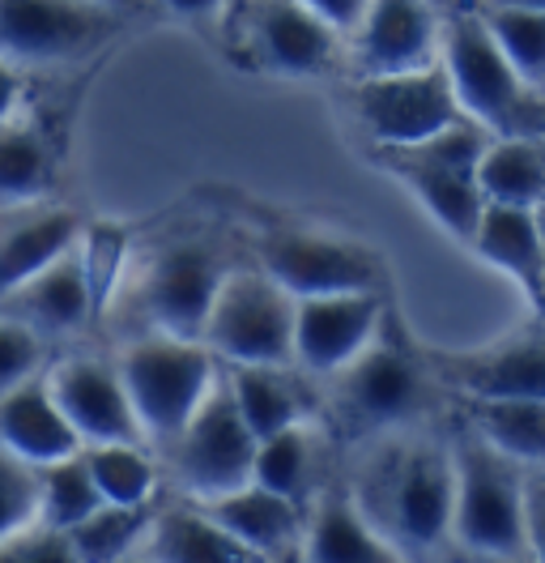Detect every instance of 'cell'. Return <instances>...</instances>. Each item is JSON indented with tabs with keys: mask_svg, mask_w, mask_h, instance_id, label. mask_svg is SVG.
Wrapping results in <instances>:
<instances>
[{
	"mask_svg": "<svg viewBox=\"0 0 545 563\" xmlns=\"http://www.w3.org/2000/svg\"><path fill=\"white\" fill-rule=\"evenodd\" d=\"M422 358L440 388L456 397H545V324L474 351H431Z\"/></svg>",
	"mask_w": 545,
	"mask_h": 563,
	"instance_id": "obj_13",
	"label": "cell"
},
{
	"mask_svg": "<svg viewBox=\"0 0 545 563\" xmlns=\"http://www.w3.org/2000/svg\"><path fill=\"white\" fill-rule=\"evenodd\" d=\"M235 265L213 240H175L167 244L136 282V312L145 329L175 338H204L209 308Z\"/></svg>",
	"mask_w": 545,
	"mask_h": 563,
	"instance_id": "obj_9",
	"label": "cell"
},
{
	"mask_svg": "<svg viewBox=\"0 0 545 563\" xmlns=\"http://www.w3.org/2000/svg\"><path fill=\"white\" fill-rule=\"evenodd\" d=\"M524 533H529V555L545 560V470L524 465Z\"/></svg>",
	"mask_w": 545,
	"mask_h": 563,
	"instance_id": "obj_36",
	"label": "cell"
},
{
	"mask_svg": "<svg viewBox=\"0 0 545 563\" xmlns=\"http://www.w3.org/2000/svg\"><path fill=\"white\" fill-rule=\"evenodd\" d=\"M252 483L303 504L311 483H315V435H311V422L303 419L294 422V427H281V431H272V435H265L256 444Z\"/></svg>",
	"mask_w": 545,
	"mask_h": 563,
	"instance_id": "obj_32",
	"label": "cell"
},
{
	"mask_svg": "<svg viewBox=\"0 0 545 563\" xmlns=\"http://www.w3.org/2000/svg\"><path fill=\"white\" fill-rule=\"evenodd\" d=\"M213 512V521L235 533L238 542L256 555H303V529L307 512L299 499L281 492H269L260 483H243L238 492H226L218 499H201Z\"/></svg>",
	"mask_w": 545,
	"mask_h": 563,
	"instance_id": "obj_20",
	"label": "cell"
},
{
	"mask_svg": "<svg viewBox=\"0 0 545 563\" xmlns=\"http://www.w3.org/2000/svg\"><path fill=\"white\" fill-rule=\"evenodd\" d=\"M43 376L65 419L73 422V431L81 435V444L145 440L120 363H107L99 354H68L60 363H52Z\"/></svg>",
	"mask_w": 545,
	"mask_h": 563,
	"instance_id": "obj_15",
	"label": "cell"
},
{
	"mask_svg": "<svg viewBox=\"0 0 545 563\" xmlns=\"http://www.w3.org/2000/svg\"><path fill=\"white\" fill-rule=\"evenodd\" d=\"M456 499H452V538L490 560H529L524 533V461L499 453L481 435L465 431L452 444Z\"/></svg>",
	"mask_w": 545,
	"mask_h": 563,
	"instance_id": "obj_5",
	"label": "cell"
},
{
	"mask_svg": "<svg viewBox=\"0 0 545 563\" xmlns=\"http://www.w3.org/2000/svg\"><path fill=\"white\" fill-rule=\"evenodd\" d=\"M238 9V47L256 69L277 77H320L337 60L341 35L303 0H231Z\"/></svg>",
	"mask_w": 545,
	"mask_h": 563,
	"instance_id": "obj_12",
	"label": "cell"
},
{
	"mask_svg": "<svg viewBox=\"0 0 545 563\" xmlns=\"http://www.w3.org/2000/svg\"><path fill=\"white\" fill-rule=\"evenodd\" d=\"M345 38L358 77L422 69L440 60L443 22L435 13V0H367L363 22Z\"/></svg>",
	"mask_w": 545,
	"mask_h": 563,
	"instance_id": "obj_17",
	"label": "cell"
},
{
	"mask_svg": "<svg viewBox=\"0 0 545 563\" xmlns=\"http://www.w3.org/2000/svg\"><path fill=\"white\" fill-rule=\"evenodd\" d=\"M477 13L486 18L494 43L503 47L515 73L545 95V9L533 4H499V0H474Z\"/></svg>",
	"mask_w": 545,
	"mask_h": 563,
	"instance_id": "obj_31",
	"label": "cell"
},
{
	"mask_svg": "<svg viewBox=\"0 0 545 563\" xmlns=\"http://www.w3.org/2000/svg\"><path fill=\"white\" fill-rule=\"evenodd\" d=\"M0 444L31 465H52L81 449V435L52 397L47 376H26L22 385L0 393Z\"/></svg>",
	"mask_w": 545,
	"mask_h": 563,
	"instance_id": "obj_21",
	"label": "cell"
},
{
	"mask_svg": "<svg viewBox=\"0 0 545 563\" xmlns=\"http://www.w3.org/2000/svg\"><path fill=\"white\" fill-rule=\"evenodd\" d=\"M145 560H179V563H197V560H252V551L238 542L235 533L213 521V512L204 508L201 499H188V504H175L167 512H154L149 533L141 542Z\"/></svg>",
	"mask_w": 545,
	"mask_h": 563,
	"instance_id": "obj_25",
	"label": "cell"
},
{
	"mask_svg": "<svg viewBox=\"0 0 545 563\" xmlns=\"http://www.w3.org/2000/svg\"><path fill=\"white\" fill-rule=\"evenodd\" d=\"M26 103V65L0 52V124L13 120Z\"/></svg>",
	"mask_w": 545,
	"mask_h": 563,
	"instance_id": "obj_37",
	"label": "cell"
},
{
	"mask_svg": "<svg viewBox=\"0 0 545 563\" xmlns=\"http://www.w3.org/2000/svg\"><path fill=\"white\" fill-rule=\"evenodd\" d=\"M375 163L397 176L409 192L418 197V206L440 222L456 244H474L481 213H486V192L477 184V172L456 167L452 158H443L440 150H431L426 141H409V145H375Z\"/></svg>",
	"mask_w": 545,
	"mask_h": 563,
	"instance_id": "obj_16",
	"label": "cell"
},
{
	"mask_svg": "<svg viewBox=\"0 0 545 563\" xmlns=\"http://www.w3.org/2000/svg\"><path fill=\"white\" fill-rule=\"evenodd\" d=\"M499 4H533V9H545V0H499Z\"/></svg>",
	"mask_w": 545,
	"mask_h": 563,
	"instance_id": "obj_40",
	"label": "cell"
},
{
	"mask_svg": "<svg viewBox=\"0 0 545 563\" xmlns=\"http://www.w3.org/2000/svg\"><path fill=\"white\" fill-rule=\"evenodd\" d=\"M294 312L299 299L256 269H231L209 320H204V346L222 363H294Z\"/></svg>",
	"mask_w": 545,
	"mask_h": 563,
	"instance_id": "obj_6",
	"label": "cell"
},
{
	"mask_svg": "<svg viewBox=\"0 0 545 563\" xmlns=\"http://www.w3.org/2000/svg\"><path fill=\"white\" fill-rule=\"evenodd\" d=\"M149 521H154V504H107L102 499L86 521L68 529L73 560H129L141 551Z\"/></svg>",
	"mask_w": 545,
	"mask_h": 563,
	"instance_id": "obj_29",
	"label": "cell"
},
{
	"mask_svg": "<svg viewBox=\"0 0 545 563\" xmlns=\"http://www.w3.org/2000/svg\"><path fill=\"white\" fill-rule=\"evenodd\" d=\"M537 213H542V231H545V201H542V206H537Z\"/></svg>",
	"mask_w": 545,
	"mask_h": 563,
	"instance_id": "obj_42",
	"label": "cell"
},
{
	"mask_svg": "<svg viewBox=\"0 0 545 563\" xmlns=\"http://www.w3.org/2000/svg\"><path fill=\"white\" fill-rule=\"evenodd\" d=\"M499 274H508L520 295L529 299V308L545 317V231L542 213L529 206H494L486 201L481 227H477L474 244H469Z\"/></svg>",
	"mask_w": 545,
	"mask_h": 563,
	"instance_id": "obj_19",
	"label": "cell"
},
{
	"mask_svg": "<svg viewBox=\"0 0 545 563\" xmlns=\"http://www.w3.org/2000/svg\"><path fill=\"white\" fill-rule=\"evenodd\" d=\"M477 184H481L486 201H494V206L537 210L545 201L542 137H494L477 167Z\"/></svg>",
	"mask_w": 545,
	"mask_h": 563,
	"instance_id": "obj_28",
	"label": "cell"
},
{
	"mask_svg": "<svg viewBox=\"0 0 545 563\" xmlns=\"http://www.w3.org/2000/svg\"><path fill=\"white\" fill-rule=\"evenodd\" d=\"M115 363L129 385L145 440L163 449L188 427V419L201 410L209 388L222 376V358L201 338H175L158 329H145L141 338H133Z\"/></svg>",
	"mask_w": 545,
	"mask_h": 563,
	"instance_id": "obj_4",
	"label": "cell"
},
{
	"mask_svg": "<svg viewBox=\"0 0 545 563\" xmlns=\"http://www.w3.org/2000/svg\"><path fill=\"white\" fill-rule=\"evenodd\" d=\"M383 320V290L307 295L294 312V363L311 376H333L371 346Z\"/></svg>",
	"mask_w": 545,
	"mask_h": 563,
	"instance_id": "obj_14",
	"label": "cell"
},
{
	"mask_svg": "<svg viewBox=\"0 0 545 563\" xmlns=\"http://www.w3.org/2000/svg\"><path fill=\"white\" fill-rule=\"evenodd\" d=\"M0 312L22 320L43 342L47 338H73V333H81L90 320L99 317L94 286H90L86 256H81V240L68 247L65 256H56L47 269H38L22 286H13L0 299Z\"/></svg>",
	"mask_w": 545,
	"mask_h": 563,
	"instance_id": "obj_18",
	"label": "cell"
},
{
	"mask_svg": "<svg viewBox=\"0 0 545 563\" xmlns=\"http://www.w3.org/2000/svg\"><path fill=\"white\" fill-rule=\"evenodd\" d=\"M333 380V419L345 435H379L418 422L431 410L435 376L422 358V346H409L405 338L383 320L375 342L358 358H349Z\"/></svg>",
	"mask_w": 545,
	"mask_h": 563,
	"instance_id": "obj_3",
	"label": "cell"
},
{
	"mask_svg": "<svg viewBox=\"0 0 545 563\" xmlns=\"http://www.w3.org/2000/svg\"><path fill=\"white\" fill-rule=\"evenodd\" d=\"M38 521V465L0 444V547Z\"/></svg>",
	"mask_w": 545,
	"mask_h": 563,
	"instance_id": "obj_34",
	"label": "cell"
},
{
	"mask_svg": "<svg viewBox=\"0 0 545 563\" xmlns=\"http://www.w3.org/2000/svg\"><path fill=\"white\" fill-rule=\"evenodd\" d=\"M60 172V150L43 120L13 115L0 124V206H38L47 201Z\"/></svg>",
	"mask_w": 545,
	"mask_h": 563,
	"instance_id": "obj_23",
	"label": "cell"
},
{
	"mask_svg": "<svg viewBox=\"0 0 545 563\" xmlns=\"http://www.w3.org/2000/svg\"><path fill=\"white\" fill-rule=\"evenodd\" d=\"M94 487L107 504H154L158 465L145 453V440H111V444H81Z\"/></svg>",
	"mask_w": 545,
	"mask_h": 563,
	"instance_id": "obj_30",
	"label": "cell"
},
{
	"mask_svg": "<svg viewBox=\"0 0 545 563\" xmlns=\"http://www.w3.org/2000/svg\"><path fill=\"white\" fill-rule=\"evenodd\" d=\"M303 555L320 563H367L397 560L392 542L371 526L358 495L329 492L315 499L303 529Z\"/></svg>",
	"mask_w": 545,
	"mask_h": 563,
	"instance_id": "obj_24",
	"label": "cell"
},
{
	"mask_svg": "<svg viewBox=\"0 0 545 563\" xmlns=\"http://www.w3.org/2000/svg\"><path fill=\"white\" fill-rule=\"evenodd\" d=\"M99 504L102 495L94 487V474H90L81 449L73 457L38 465V521H47V526L68 533L77 521H86Z\"/></svg>",
	"mask_w": 545,
	"mask_h": 563,
	"instance_id": "obj_33",
	"label": "cell"
},
{
	"mask_svg": "<svg viewBox=\"0 0 545 563\" xmlns=\"http://www.w3.org/2000/svg\"><path fill=\"white\" fill-rule=\"evenodd\" d=\"M542 150H545V133H542Z\"/></svg>",
	"mask_w": 545,
	"mask_h": 563,
	"instance_id": "obj_43",
	"label": "cell"
},
{
	"mask_svg": "<svg viewBox=\"0 0 545 563\" xmlns=\"http://www.w3.org/2000/svg\"><path fill=\"white\" fill-rule=\"evenodd\" d=\"M443 69L452 77L456 103L494 137H542L545 95H537L503 56L486 18L474 9H452L443 18Z\"/></svg>",
	"mask_w": 545,
	"mask_h": 563,
	"instance_id": "obj_2",
	"label": "cell"
},
{
	"mask_svg": "<svg viewBox=\"0 0 545 563\" xmlns=\"http://www.w3.org/2000/svg\"><path fill=\"white\" fill-rule=\"evenodd\" d=\"M349 103L371 145L426 141L465 115L443 60L401 73H363L349 90Z\"/></svg>",
	"mask_w": 545,
	"mask_h": 563,
	"instance_id": "obj_10",
	"label": "cell"
},
{
	"mask_svg": "<svg viewBox=\"0 0 545 563\" xmlns=\"http://www.w3.org/2000/svg\"><path fill=\"white\" fill-rule=\"evenodd\" d=\"M235 401L256 440L307 419V393L294 380V363H222Z\"/></svg>",
	"mask_w": 545,
	"mask_h": 563,
	"instance_id": "obj_26",
	"label": "cell"
},
{
	"mask_svg": "<svg viewBox=\"0 0 545 563\" xmlns=\"http://www.w3.org/2000/svg\"><path fill=\"white\" fill-rule=\"evenodd\" d=\"M38 363H43V338L26 329L22 320L0 312V393H9L26 376H34Z\"/></svg>",
	"mask_w": 545,
	"mask_h": 563,
	"instance_id": "obj_35",
	"label": "cell"
},
{
	"mask_svg": "<svg viewBox=\"0 0 545 563\" xmlns=\"http://www.w3.org/2000/svg\"><path fill=\"white\" fill-rule=\"evenodd\" d=\"M107 4H120V9H133L136 0H107Z\"/></svg>",
	"mask_w": 545,
	"mask_h": 563,
	"instance_id": "obj_41",
	"label": "cell"
},
{
	"mask_svg": "<svg viewBox=\"0 0 545 563\" xmlns=\"http://www.w3.org/2000/svg\"><path fill=\"white\" fill-rule=\"evenodd\" d=\"M256 444L260 440L252 435V427L243 419L235 388H231L226 367H222L218 385L209 388L201 410L167 444V453L188 499H218V495L238 492L243 483H252Z\"/></svg>",
	"mask_w": 545,
	"mask_h": 563,
	"instance_id": "obj_7",
	"label": "cell"
},
{
	"mask_svg": "<svg viewBox=\"0 0 545 563\" xmlns=\"http://www.w3.org/2000/svg\"><path fill=\"white\" fill-rule=\"evenodd\" d=\"M86 218L65 210V206H26V213L9 227H0V299L34 278L38 269H47L56 256H65L68 247L81 240Z\"/></svg>",
	"mask_w": 545,
	"mask_h": 563,
	"instance_id": "obj_22",
	"label": "cell"
},
{
	"mask_svg": "<svg viewBox=\"0 0 545 563\" xmlns=\"http://www.w3.org/2000/svg\"><path fill=\"white\" fill-rule=\"evenodd\" d=\"M354 495L397 555L435 551L452 533V499H456L452 449L435 440H392L375 453Z\"/></svg>",
	"mask_w": 545,
	"mask_h": 563,
	"instance_id": "obj_1",
	"label": "cell"
},
{
	"mask_svg": "<svg viewBox=\"0 0 545 563\" xmlns=\"http://www.w3.org/2000/svg\"><path fill=\"white\" fill-rule=\"evenodd\" d=\"M231 0H163V9H170L175 18H188V22H201V18H213L222 13Z\"/></svg>",
	"mask_w": 545,
	"mask_h": 563,
	"instance_id": "obj_39",
	"label": "cell"
},
{
	"mask_svg": "<svg viewBox=\"0 0 545 563\" xmlns=\"http://www.w3.org/2000/svg\"><path fill=\"white\" fill-rule=\"evenodd\" d=\"M256 265L294 299L337 290H383L388 282L383 256L371 244L315 227H272L256 244Z\"/></svg>",
	"mask_w": 545,
	"mask_h": 563,
	"instance_id": "obj_8",
	"label": "cell"
},
{
	"mask_svg": "<svg viewBox=\"0 0 545 563\" xmlns=\"http://www.w3.org/2000/svg\"><path fill=\"white\" fill-rule=\"evenodd\" d=\"M120 13L107 0H0V52L18 65H68L111 43Z\"/></svg>",
	"mask_w": 545,
	"mask_h": 563,
	"instance_id": "obj_11",
	"label": "cell"
},
{
	"mask_svg": "<svg viewBox=\"0 0 545 563\" xmlns=\"http://www.w3.org/2000/svg\"><path fill=\"white\" fill-rule=\"evenodd\" d=\"M465 427L499 453L537 465L545 461V397H460Z\"/></svg>",
	"mask_w": 545,
	"mask_h": 563,
	"instance_id": "obj_27",
	"label": "cell"
},
{
	"mask_svg": "<svg viewBox=\"0 0 545 563\" xmlns=\"http://www.w3.org/2000/svg\"><path fill=\"white\" fill-rule=\"evenodd\" d=\"M303 4L315 18H324L341 38L349 35L363 22V13H367V0H303Z\"/></svg>",
	"mask_w": 545,
	"mask_h": 563,
	"instance_id": "obj_38",
	"label": "cell"
}]
</instances>
